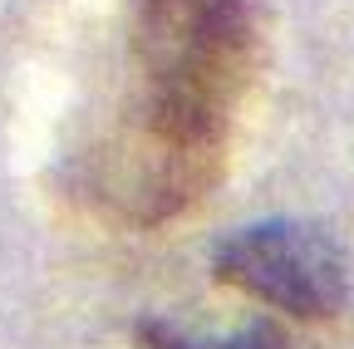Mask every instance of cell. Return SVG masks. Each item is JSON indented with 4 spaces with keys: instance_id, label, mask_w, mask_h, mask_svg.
Segmentation results:
<instances>
[{
    "instance_id": "3957f363",
    "label": "cell",
    "mask_w": 354,
    "mask_h": 349,
    "mask_svg": "<svg viewBox=\"0 0 354 349\" xmlns=\"http://www.w3.org/2000/svg\"><path fill=\"white\" fill-rule=\"evenodd\" d=\"M133 339H138V349H295L286 339V330L271 325V320H256V325H246L236 334H221V339L187 334V330H177L167 320H138Z\"/></svg>"
},
{
    "instance_id": "7a4b0ae2",
    "label": "cell",
    "mask_w": 354,
    "mask_h": 349,
    "mask_svg": "<svg viewBox=\"0 0 354 349\" xmlns=\"http://www.w3.org/2000/svg\"><path fill=\"white\" fill-rule=\"evenodd\" d=\"M212 271L295 320L339 315L349 300L344 246L325 227L300 216H271V222L227 232L212 251Z\"/></svg>"
},
{
    "instance_id": "6da1fadb",
    "label": "cell",
    "mask_w": 354,
    "mask_h": 349,
    "mask_svg": "<svg viewBox=\"0 0 354 349\" xmlns=\"http://www.w3.org/2000/svg\"><path fill=\"white\" fill-rule=\"evenodd\" d=\"M138 104L113 148V202L133 222L192 207L221 172L256 64L251 0H138Z\"/></svg>"
}]
</instances>
